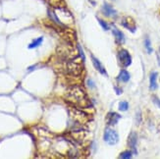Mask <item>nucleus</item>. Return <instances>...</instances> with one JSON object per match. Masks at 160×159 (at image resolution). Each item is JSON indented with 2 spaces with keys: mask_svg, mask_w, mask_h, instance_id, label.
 <instances>
[{
  "mask_svg": "<svg viewBox=\"0 0 160 159\" xmlns=\"http://www.w3.org/2000/svg\"><path fill=\"white\" fill-rule=\"evenodd\" d=\"M67 101L70 103L71 106L77 108H89L92 106L88 98L85 91L78 86L72 87L67 92Z\"/></svg>",
  "mask_w": 160,
  "mask_h": 159,
  "instance_id": "nucleus-1",
  "label": "nucleus"
},
{
  "mask_svg": "<svg viewBox=\"0 0 160 159\" xmlns=\"http://www.w3.org/2000/svg\"><path fill=\"white\" fill-rule=\"evenodd\" d=\"M69 114H70V118L75 124L82 125L88 121V115L83 113L80 108L71 106L70 110H69Z\"/></svg>",
  "mask_w": 160,
  "mask_h": 159,
  "instance_id": "nucleus-2",
  "label": "nucleus"
},
{
  "mask_svg": "<svg viewBox=\"0 0 160 159\" xmlns=\"http://www.w3.org/2000/svg\"><path fill=\"white\" fill-rule=\"evenodd\" d=\"M103 140L109 146H115L119 142V134L115 130L107 128L103 135Z\"/></svg>",
  "mask_w": 160,
  "mask_h": 159,
  "instance_id": "nucleus-3",
  "label": "nucleus"
},
{
  "mask_svg": "<svg viewBox=\"0 0 160 159\" xmlns=\"http://www.w3.org/2000/svg\"><path fill=\"white\" fill-rule=\"evenodd\" d=\"M118 60H119V64L123 68H127L132 64V57L126 49H121L118 52Z\"/></svg>",
  "mask_w": 160,
  "mask_h": 159,
  "instance_id": "nucleus-4",
  "label": "nucleus"
},
{
  "mask_svg": "<svg viewBox=\"0 0 160 159\" xmlns=\"http://www.w3.org/2000/svg\"><path fill=\"white\" fill-rule=\"evenodd\" d=\"M121 25L124 27H126V29L128 31H130L131 32H136V30H137L136 22H135V20L132 17H124L122 19Z\"/></svg>",
  "mask_w": 160,
  "mask_h": 159,
  "instance_id": "nucleus-5",
  "label": "nucleus"
},
{
  "mask_svg": "<svg viewBox=\"0 0 160 159\" xmlns=\"http://www.w3.org/2000/svg\"><path fill=\"white\" fill-rule=\"evenodd\" d=\"M137 143H138V135L135 132H131L128 137V146L131 148V150L133 151L134 154H137Z\"/></svg>",
  "mask_w": 160,
  "mask_h": 159,
  "instance_id": "nucleus-6",
  "label": "nucleus"
},
{
  "mask_svg": "<svg viewBox=\"0 0 160 159\" xmlns=\"http://www.w3.org/2000/svg\"><path fill=\"white\" fill-rule=\"evenodd\" d=\"M90 58H92V63H93L94 68L96 69V71H98L100 74H102L103 76H105V77H108V74H107V72L105 70V68H104V66L101 64V62L92 53H90Z\"/></svg>",
  "mask_w": 160,
  "mask_h": 159,
  "instance_id": "nucleus-7",
  "label": "nucleus"
},
{
  "mask_svg": "<svg viewBox=\"0 0 160 159\" xmlns=\"http://www.w3.org/2000/svg\"><path fill=\"white\" fill-rule=\"evenodd\" d=\"M121 119V115L116 112H109L106 116V124L108 126H115Z\"/></svg>",
  "mask_w": 160,
  "mask_h": 159,
  "instance_id": "nucleus-8",
  "label": "nucleus"
},
{
  "mask_svg": "<svg viewBox=\"0 0 160 159\" xmlns=\"http://www.w3.org/2000/svg\"><path fill=\"white\" fill-rule=\"evenodd\" d=\"M101 11L103 13V15L106 16V17H116L117 16L116 10L110 4H108V3H104L103 4L102 8H101Z\"/></svg>",
  "mask_w": 160,
  "mask_h": 159,
  "instance_id": "nucleus-9",
  "label": "nucleus"
},
{
  "mask_svg": "<svg viewBox=\"0 0 160 159\" xmlns=\"http://www.w3.org/2000/svg\"><path fill=\"white\" fill-rule=\"evenodd\" d=\"M112 33H113V36H114V37H115V39H116V41L118 43H119V44L125 43L126 38H125L123 32H121L119 29H117L116 27H112Z\"/></svg>",
  "mask_w": 160,
  "mask_h": 159,
  "instance_id": "nucleus-10",
  "label": "nucleus"
},
{
  "mask_svg": "<svg viewBox=\"0 0 160 159\" xmlns=\"http://www.w3.org/2000/svg\"><path fill=\"white\" fill-rule=\"evenodd\" d=\"M157 72H152L149 76V87L151 91H155L157 89Z\"/></svg>",
  "mask_w": 160,
  "mask_h": 159,
  "instance_id": "nucleus-11",
  "label": "nucleus"
},
{
  "mask_svg": "<svg viewBox=\"0 0 160 159\" xmlns=\"http://www.w3.org/2000/svg\"><path fill=\"white\" fill-rule=\"evenodd\" d=\"M130 78H131L130 73L127 70H121L120 73H119V76H118V78H117V80L122 82H128L130 81Z\"/></svg>",
  "mask_w": 160,
  "mask_h": 159,
  "instance_id": "nucleus-12",
  "label": "nucleus"
},
{
  "mask_svg": "<svg viewBox=\"0 0 160 159\" xmlns=\"http://www.w3.org/2000/svg\"><path fill=\"white\" fill-rule=\"evenodd\" d=\"M42 41H43V37H39L36 38V39L32 41V42H31L29 44V48H30V49H33V48H37L41 43H42Z\"/></svg>",
  "mask_w": 160,
  "mask_h": 159,
  "instance_id": "nucleus-13",
  "label": "nucleus"
},
{
  "mask_svg": "<svg viewBox=\"0 0 160 159\" xmlns=\"http://www.w3.org/2000/svg\"><path fill=\"white\" fill-rule=\"evenodd\" d=\"M144 46H145V49H147L148 54H151L153 52V48L151 46V42H150V39L149 37H145L144 39Z\"/></svg>",
  "mask_w": 160,
  "mask_h": 159,
  "instance_id": "nucleus-14",
  "label": "nucleus"
},
{
  "mask_svg": "<svg viewBox=\"0 0 160 159\" xmlns=\"http://www.w3.org/2000/svg\"><path fill=\"white\" fill-rule=\"evenodd\" d=\"M133 157V151L132 150H125L119 155V158H123V159H130Z\"/></svg>",
  "mask_w": 160,
  "mask_h": 159,
  "instance_id": "nucleus-15",
  "label": "nucleus"
},
{
  "mask_svg": "<svg viewBox=\"0 0 160 159\" xmlns=\"http://www.w3.org/2000/svg\"><path fill=\"white\" fill-rule=\"evenodd\" d=\"M129 109V103L127 101H121L119 103V110L120 111H127V110Z\"/></svg>",
  "mask_w": 160,
  "mask_h": 159,
  "instance_id": "nucleus-16",
  "label": "nucleus"
},
{
  "mask_svg": "<svg viewBox=\"0 0 160 159\" xmlns=\"http://www.w3.org/2000/svg\"><path fill=\"white\" fill-rule=\"evenodd\" d=\"M98 23H99V25L102 27V29H103L104 31H109V30H110L109 25L105 22V21H103V20H101V19H98Z\"/></svg>",
  "mask_w": 160,
  "mask_h": 159,
  "instance_id": "nucleus-17",
  "label": "nucleus"
},
{
  "mask_svg": "<svg viewBox=\"0 0 160 159\" xmlns=\"http://www.w3.org/2000/svg\"><path fill=\"white\" fill-rule=\"evenodd\" d=\"M152 101H153V103H154V104H155L157 107L160 108V99L157 97V96H155V95L152 96Z\"/></svg>",
  "mask_w": 160,
  "mask_h": 159,
  "instance_id": "nucleus-18",
  "label": "nucleus"
},
{
  "mask_svg": "<svg viewBox=\"0 0 160 159\" xmlns=\"http://www.w3.org/2000/svg\"><path fill=\"white\" fill-rule=\"evenodd\" d=\"M78 48H79V53H80V55H81V57H82V61L85 62L86 61V56H85V53H83V51H82V48L81 47V45L80 44H78Z\"/></svg>",
  "mask_w": 160,
  "mask_h": 159,
  "instance_id": "nucleus-19",
  "label": "nucleus"
},
{
  "mask_svg": "<svg viewBox=\"0 0 160 159\" xmlns=\"http://www.w3.org/2000/svg\"><path fill=\"white\" fill-rule=\"evenodd\" d=\"M141 121H142L141 111H138V113H137V125H138V124H141Z\"/></svg>",
  "mask_w": 160,
  "mask_h": 159,
  "instance_id": "nucleus-20",
  "label": "nucleus"
},
{
  "mask_svg": "<svg viewBox=\"0 0 160 159\" xmlns=\"http://www.w3.org/2000/svg\"><path fill=\"white\" fill-rule=\"evenodd\" d=\"M88 87H92V88H94V87H95L93 81H92V80H90V79H88Z\"/></svg>",
  "mask_w": 160,
  "mask_h": 159,
  "instance_id": "nucleus-21",
  "label": "nucleus"
},
{
  "mask_svg": "<svg viewBox=\"0 0 160 159\" xmlns=\"http://www.w3.org/2000/svg\"><path fill=\"white\" fill-rule=\"evenodd\" d=\"M114 88H115V92H116V93H117V94H121V93L123 92L122 89H121V88H119L118 87H115Z\"/></svg>",
  "mask_w": 160,
  "mask_h": 159,
  "instance_id": "nucleus-22",
  "label": "nucleus"
},
{
  "mask_svg": "<svg viewBox=\"0 0 160 159\" xmlns=\"http://www.w3.org/2000/svg\"><path fill=\"white\" fill-rule=\"evenodd\" d=\"M159 54H160V47H159Z\"/></svg>",
  "mask_w": 160,
  "mask_h": 159,
  "instance_id": "nucleus-23",
  "label": "nucleus"
}]
</instances>
